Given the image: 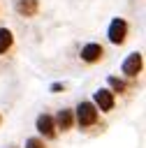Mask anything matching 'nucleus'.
<instances>
[{"mask_svg":"<svg viewBox=\"0 0 146 148\" xmlns=\"http://www.w3.org/2000/svg\"><path fill=\"white\" fill-rule=\"evenodd\" d=\"M97 118H100V111H97V106H95L93 102H79V104H76V109H74V120L79 123L81 130L93 127V125L97 123Z\"/></svg>","mask_w":146,"mask_h":148,"instance_id":"nucleus-1","label":"nucleus"},{"mask_svg":"<svg viewBox=\"0 0 146 148\" xmlns=\"http://www.w3.org/2000/svg\"><path fill=\"white\" fill-rule=\"evenodd\" d=\"M107 37H109L111 44L121 46L125 42V37H127V21L125 18H114L111 25H109V30H107Z\"/></svg>","mask_w":146,"mask_h":148,"instance_id":"nucleus-2","label":"nucleus"},{"mask_svg":"<svg viewBox=\"0 0 146 148\" xmlns=\"http://www.w3.org/2000/svg\"><path fill=\"white\" fill-rule=\"evenodd\" d=\"M141 69H144V56H141L139 51L130 53V56L123 60V74H125L127 79H134L137 74H141Z\"/></svg>","mask_w":146,"mask_h":148,"instance_id":"nucleus-3","label":"nucleus"},{"mask_svg":"<svg viewBox=\"0 0 146 148\" xmlns=\"http://www.w3.org/2000/svg\"><path fill=\"white\" fill-rule=\"evenodd\" d=\"M93 104L97 106V111H111L114 109V104H116V97H114V92L109 90V88H97L95 92H93Z\"/></svg>","mask_w":146,"mask_h":148,"instance_id":"nucleus-4","label":"nucleus"},{"mask_svg":"<svg viewBox=\"0 0 146 148\" xmlns=\"http://www.w3.org/2000/svg\"><path fill=\"white\" fill-rule=\"evenodd\" d=\"M35 125H37V132H39L44 139H56V123H53V116L39 113Z\"/></svg>","mask_w":146,"mask_h":148,"instance_id":"nucleus-5","label":"nucleus"},{"mask_svg":"<svg viewBox=\"0 0 146 148\" xmlns=\"http://www.w3.org/2000/svg\"><path fill=\"white\" fill-rule=\"evenodd\" d=\"M102 56H104V49H102L100 44H95V42H90V44H86V46L81 49V60H83V62H88V65L100 62V60H102Z\"/></svg>","mask_w":146,"mask_h":148,"instance_id":"nucleus-6","label":"nucleus"},{"mask_svg":"<svg viewBox=\"0 0 146 148\" xmlns=\"http://www.w3.org/2000/svg\"><path fill=\"white\" fill-rule=\"evenodd\" d=\"M53 123H56V130H63V132L72 130V125H74V111L72 109H60L56 113Z\"/></svg>","mask_w":146,"mask_h":148,"instance_id":"nucleus-7","label":"nucleus"},{"mask_svg":"<svg viewBox=\"0 0 146 148\" xmlns=\"http://www.w3.org/2000/svg\"><path fill=\"white\" fill-rule=\"evenodd\" d=\"M39 9V0H16V12L21 16H35Z\"/></svg>","mask_w":146,"mask_h":148,"instance_id":"nucleus-8","label":"nucleus"},{"mask_svg":"<svg viewBox=\"0 0 146 148\" xmlns=\"http://www.w3.org/2000/svg\"><path fill=\"white\" fill-rule=\"evenodd\" d=\"M14 44V35L9 28H0V53H7Z\"/></svg>","mask_w":146,"mask_h":148,"instance_id":"nucleus-9","label":"nucleus"},{"mask_svg":"<svg viewBox=\"0 0 146 148\" xmlns=\"http://www.w3.org/2000/svg\"><path fill=\"white\" fill-rule=\"evenodd\" d=\"M107 83H109L111 92H125V90H127V83H125L123 79H118V76H109Z\"/></svg>","mask_w":146,"mask_h":148,"instance_id":"nucleus-10","label":"nucleus"},{"mask_svg":"<svg viewBox=\"0 0 146 148\" xmlns=\"http://www.w3.org/2000/svg\"><path fill=\"white\" fill-rule=\"evenodd\" d=\"M25 148H46V146H44V139L30 136V139H25Z\"/></svg>","mask_w":146,"mask_h":148,"instance_id":"nucleus-11","label":"nucleus"},{"mask_svg":"<svg viewBox=\"0 0 146 148\" xmlns=\"http://www.w3.org/2000/svg\"><path fill=\"white\" fill-rule=\"evenodd\" d=\"M63 88H65V83H53V86H51L53 92H58V90H63Z\"/></svg>","mask_w":146,"mask_h":148,"instance_id":"nucleus-12","label":"nucleus"},{"mask_svg":"<svg viewBox=\"0 0 146 148\" xmlns=\"http://www.w3.org/2000/svg\"><path fill=\"white\" fill-rule=\"evenodd\" d=\"M0 123H2V116H0Z\"/></svg>","mask_w":146,"mask_h":148,"instance_id":"nucleus-13","label":"nucleus"}]
</instances>
